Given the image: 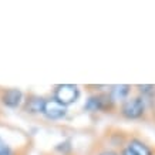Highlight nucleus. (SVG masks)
I'll list each match as a JSON object with an SVG mask.
<instances>
[{"label": "nucleus", "mask_w": 155, "mask_h": 155, "mask_svg": "<svg viewBox=\"0 0 155 155\" xmlns=\"http://www.w3.org/2000/svg\"><path fill=\"white\" fill-rule=\"evenodd\" d=\"M118 113L124 120L128 121H138V120H145L148 114V105L140 95H131L125 101L118 104Z\"/></svg>", "instance_id": "nucleus-1"}, {"label": "nucleus", "mask_w": 155, "mask_h": 155, "mask_svg": "<svg viewBox=\"0 0 155 155\" xmlns=\"http://www.w3.org/2000/svg\"><path fill=\"white\" fill-rule=\"evenodd\" d=\"M107 91H98V93L95 91L93 94H90L83 105L84 111L87 113H113L118 105L113 101Z\"/></svg>", "instance_id": "nucleus-2"}, {"label": "nucleus", "mask_w": 155, "mask_h": 155, "mask_svg": "<svg viewBox=\"0 0 155 155\" xmlns=\"http://www.w3.org/2000/svg\"><path fill=\"white\" fill-rule=\"evenodd\" d=\"M51 97L57 100L66 107H70L75 104L81 97V88L77 84H70V83H64V84H56L51 90Z\"/></svg>", "instance_id": "nucleus-3"}, {"label": "nucleus", "mask_w": 155, "mask_h": 155, "mask_svg": "<svg viewBox=\"0 0 155 155\" xmlns=\"http://www.w3.org/2000/svg\"><path fill=\"white\" fill-rule=\"evenodd\" d=\"M24 94L20 88L16 87H7L0 88V105L7 110H19L24 103Z\"/></svg>", "instance_id": "nucleus-4"}, {"label": "nucleus", "mask_w": 155, "mask_h": 155, "mask_svg": "<svg viewBox=\"0 0 155 155\" xmlns=\"http://www.w3.org/2000/svg\"><path fill=\"white\" fill-rule=\"evenodd\" d=\"M68 114V107L63 105L61 103H58L57 100H54L50 95V97H46V101H44V108H43L41 115L47 121L56 122V121H61L64 120Z\"/></svg>", "instance_id": "nucleus-5"}, {"label": "nucleus", "mask_w": 155, "mask_h": 155, "mask_svg": "<svg viewBox=\"0 0 155 155\" xmlns=\"http://www.w3.org/2000/svg\"><path fill=\"white\" fill-rule=\"evenodd\" d=\"M46 97L38 94H27L24 97V103L21 105L23 111L28 115H41L43 108H44Z\"/></svg>", "instance_id": "nucleus-6"}, {"label": "nucleus", "mask_w": 155, "mask_h": 155, "mask_svg": "<svg viewBox=\"0 0 155 155\" xmlns=\"http://www.w3.org/2000/svg\"><path fill=\"white\" fill-rule=\"evenodd\" d=\"M125 147L130 148L135 155H155V148H152L140 137H128Z\"/></svg>", "instance_id": "nucleus-7"}, {"label": "nucleus", "mask_w": 155, "mask_h": 155, "mask_svg": "<svg viewBox=\"0 0 155 155\" xmlns=\"http://www.w3.org/2000/svg\"><path fill=\"white\" fill-rule=\"evenodd\" d=\"M132 85L130 84H114V85H108V94L113 98V101L115 104H121L122 101H125L128 97H131L132 93Z\"/></svg>", "instance_id": "nucleus-8"}, {"label": "nucleus", "mask_w": 155, "mask_h": 155, "mask_svg": "<svg viewBox=\"0 0 155 155\" xmlns=\"http://www.w3.org/2000/svg\"><path fill=\"white\" fill-rule=\"evenodd\" d=\"M54 151L60 155H71V152H73V142H71L70 138H67L64 141L58 142L54 147Z\"/></svg>", "instance_id": "nucleus-9"}, {"label": "nucleus", "mask_w": 155, "mask_h": 155, "mask_svg": "<svg viewBox=\"0 0 155 155\" xmlns=\"http://www.w3.org/2000/svg\"><path fill=\"white\" fill-rule=\"evenodd\" d=\"M0 155H17L16 150L6 141L3 137H0Z\"/></svg>", "instance_id": "nucleus-10"}, {"label": "nucleus", "mask_w": 155, "mask_h": 155, "mask_svg": "<svg viewBox=\"0 0 155 155\" xmlns=\"http://www.w3.org/2000/svg\"><path fill=\"white\" fill-rule=\"evenodd\" d=\"M95 155H120V154H118V150H113L110 147H104L100 151H97Z\"/></svg>", "instance_id": "nucleus-11"}, {"label": "nucleus", "mask_w": 155, "mask_h": 155, "mask_svg": "<svg viewBox=\"0 0 155 155\" xmlns=\"http://www.w3.org/2000/svg\"><path fill=\"white\" fill-rule=\"evenodd\" d=\"M118 154H120V155H135L131 150H130V148H127L125 145H124V147L121 148V150L118 151Z\"/></svg>", "instance_id": "nucleus-12"}, {"label": "nucleus", "mask_w": 155, "mask_h": 155, "mask_svg": "<svg viewBox=\"0 0 155 155\" xmlns=\"http://www.w3.org/2000/svg\"><path fill=\"white\" fill-rule=\"evenodd\" d=\"M154 113H155V105H154Z\"/></svg>", "instance_id": "nucleus-13"}]
</instances>
